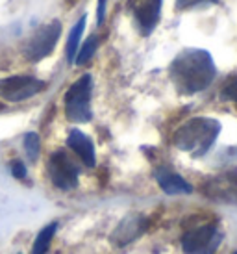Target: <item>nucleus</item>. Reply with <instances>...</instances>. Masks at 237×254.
<instances>
[{
  "label": "nucleus",
  "instance_id": "1",
  "mask_svg": "<svg viewBox=\"0 0 237 254\" xmlns=\"http://www.w3.org/2000/svg\"><path fill=\"white\" fill-rule=\"evenodd\" d=\"M217 74L213 58L208 50L185 49L173 60L169 67V76L176 91L181 95H195L204 91Z\"/></svg>",
  "mask_w": 237,
  "mask_h": 254
},
{
  "label": "nucleus",
  "instance_id": "2",
  "mask_svg": "<svg viewBox=\"0 0 237 254\" xmlns=\"http://www.w3.org/2000/svg\"><path fill=\"white\" fill-rule=\"evenodd\" d=\"M219 134H221V123L217 119L195 117L183 123L176 130L173 135V143L193 158H200L211 148Z\"/></svg>",
  "mask_w": 237,
  "mask_h": 254
},
{
  "label": "nucleus",
  "instance_id": "3",
  "mask_svg": "<svg viewBox=\"0 0 237 254\" xmlns=\"http://www.w3.org/2000/svg\"><path fill=\"white\" fill-rule=\"evenodd\" d=\"M223 232L215 223H200L189 226L181 238V251L185 254H213L221 247Z\"/></svg>",
  "mask_w": 237,
  "mask_h": 254
},
{
  "label": "nucleus",
  "instance_id": "4",
  "mask_svg": "<svg viewBox=\"0 0 237 254\" xmlns=\"http://www.w3.org/2000/svg\"><path fill=\"white\" fill-rule=\"evenodd\" d=\"M91 91L93 78L89 74L80 76L65 93V115L72 123L91 121Z\"/></svg>",
  "mask_w": 237,
  "mask_h": 254
},
{
  "label": "nucleus",
  "instance_id": "5",
  "mask_svg": "<svg viewBox=\"0 0 237 254\" xmlns=\"http://www.w3.org/2000/svg\"><path fill=\"white\" fill-rule=\"evenodd\" d=\"M59 36H61V24H59V21L47 22L26 43V47H24V56H26V60L34 62V64L45 60L58 45Z\"/></svg>",
  "mask_w": 237,
  "mask_h": 254
},
{
  "label": "nucleus",
  "instance_id": "6",
  "mask_svg": "<svg viewBox=\"0 0 237 254\" xmlns=\"http://www.w3.org/2000/svg\"><path fill=\"white\" fill-rule=\"evenodd\" d=\"M80 167L65 150H56L49 160L50 182L63 191L74 190L78 186Z\"/></svg>",
  "mask_w": 237,
  "mask_h": 254
},
{
  "label": "nucleus",
  "instance_id": "7",
  "mask_svg": "<svg viewBox=\"0 0 237 254\" xmlns=\"http://www.w3.org/2000/svg\"><path fill=\"white\" fill-rule=\"evenodd\" d=\"M45 89V82L34 76H9L0 80V97L7 102H21Z\"/></svg>",
  "mask_w": 237,
  "mask_h": 254
},
{
  "label": "nucleus",
  "instance_id": "8",
  "mask_svg": "<svg viewBox=\"0 0 237 254\" xmlns=\"http://www.w3.org/2000/svg\"><path fill=\"white\" fill-rule=\"evenodd\" d=\"M202 193L211 200L236 204L237 202V171H226L208 178L202 184Z\"/></svg>",
  "mask_w": 237,
  "mask_h": 254
},
{
  "label": "nucleus",
  "instance_id": "9",
  "mask_svg": "<svg viewBox=\"0 0 237 254\" xmlns=\"http://www.w3.org/2000/svg\"><path fill=\"white\" fill-rule=\"evenodd\" d=\"M161 2L163 0H130L135 21H137L139 30L145 36H148L160 21Z\"/></svg>",
  "mask_w": 237,
  "mask_h": 254
},
{
  "label": "nucleus",
  "instance_id": "10",
  "mask_svg": "<svg viewBox=\"0 0 237 254\" xmlns=\"http://www.w3.org/2000/svg\"><path fill=\"white\" fill-rule=\"evenodd\" d=\"M145 226H147V219L137 215V213H132L120 221L117 230L112 234V241H115L117 245H128L145 232Z\"/></svg>",
  "mask_w": 237,
  "mask_h": 254
},
{
  "label": "nucleus",
  "instance_id": "11",
  "mask_svg": "<svg viewBox=\"0 0 237 254\" xmlns=\"http://www.w3.org/2000/svg\"><path fill=\"white\" fill-rule=\"evenodd\" d=\"M67 145L74 154L82 160L85 167H95V147L89 137L80 130H70L67 137Z\"/></svg>",
  "mask_w": 237,
  "mask_h": 254
},
{
  "label": "nucleus",
  "instance_id": "12",
  "mask_svg": "<svg viewBox=\"0 0 237 254\" xmlns=\"http://www.w3.org/2000/svg\"><path fill=\"white\" fill-rule=\"evenodd\" d=\"M156 180L167 195H185V193L193 191L187 180H183L180 175H176L175 171L165 169V167H160L156 171Z\"/></svg>",
  "mask_w": 237,
  "mask_h": 254
},
{
  "label": "nucleus",
  "instance_id": "13",
  "mask_svg": "<svg viewBox=\"0 0 237 254\" xmlns=\"http://www.w3.org/2000/svg\"><path fill=\"white\" fill-rule=\"evenodd\" d=\"M85 15H82L78 22L74 24V28L70 30L69 37H67V60L74 64V58H76V52L80 49V41H82V34L85 30Z\"/></svg>",
  "mask_w": 237,
  "mask_h": 254
},
{
  "label": "nucleus",
  "instance_id": "14",
  "mask_svg": "<svg viewBox=\"0 0 237 254\" xmlns=\"http://www.w3.org/2000/svg\"><path fill=\"white\" fill-rule=\"evenodd\" d=\"M58 230V223H50L43 228L41 232L37 234V238L34 241V247H32V254H47L52 240H54V234Z\"/></svg>",
  "mask_w": 237,
  "mask_h": 254
},
{
  "label": "nucleus",
  "instance_id": "15",
  "mask_svg": "<svg viewBox=\"0 0 237 254\" xmlns=\"http://www.w3.org/2000/svg\"><path fill=\"white\" fill-rule=\"evenodd\" d=\"M97 47H98V37L97 36H91L84 45H80V49L76 52V58H74V64L76 65H85L89 62L93 54L97 52Z\"/></svg>",
  "mask_w": 237,
  "mask_h": 254
},
{
  "label": "nucleus",
  "instance_id": "16",
  "mask_svg": "<svg viewBox=\"0 0 237 254\" xmlns=\"http://www.w3.org/2000/svg\"><path fill=\"white\" fill-rule=\"evenodd\" d=\"M39 148H41V141H39V135L35 132H30V134L24 135V150H26V156H28L30 162L37 160Z\"/></svg>",
  "mask_w": 237,
  "mask_h": 254
},
{
  "label": "nucleus",
  "instance_id": "17",
  "mask_svg": "<svg viewBox=\"0 0 237 254\" xmlns=\"http://www.w3.org/2000/svg\"><path fill=\"white\" fill-rule=\"evenodd\" d=\"M221 97H223L224 100H232V102L237 104V76L226 80L223 91H221Z\"/></svg>",
  "mask_w": 237,
  "mask_h": 254
},
{
  "label": "nucleus",
  "instance_id": "18",
  "mask_svg": "<svg viewBox=\"0 0 237 254\" xmlns=\"http://www.w3.org/2000/svg\"><path fill=\"white\" fill-rule=\"evenodd\" d=\"M9 169H11V175L15 178H19V180L26 178V165L21 160H13V162L9 163Z\"/></svg>",
  "mask_w": 237,
  "mask_h": 254
},
{
  "label": "nucleus",
  "instance_id": "19",
  "mask_svg": "<svg viewBox=\"0 0 237 254\" xmlns=\"http://www.w3.org/2000/svg\"><path fill=\"white\" fill-rule=\"evenodd\" d=\"M204 2H211V0H176V6L178 9H189V7L200 6Z\"/></svg>",
  "mask_w": 237,
  "mask_h": 254
},
{
  "label": "nucleus",
  "instance_id": "20",
  "mask_svg": "<svg viewBox=\"0 0 237 254\" xmlns=\"http://www.w3.org/2000/svg\"><path fill=\"white\" fill-rule=\"evenodd\" d=\"M104 11H106V0H98V9H97V22L104 21Z\"/></svg>",
  "mask_w": 237,
  "mask_h": 254
},
{
  "label": "nucleus",
  "instance_id": "21",
  "mask_svg": "<svg viewBox=\"0 0 237 254\" xmlns=\"http://www.w3.org/2000/svg\"><path fill=\"white\" fill-rule=\"evenodd\" d=\"M234 254H237V253H234Z\"/></svg>",
  "mask_w": 237,
  "mask_h": 254
}]
</instances>
